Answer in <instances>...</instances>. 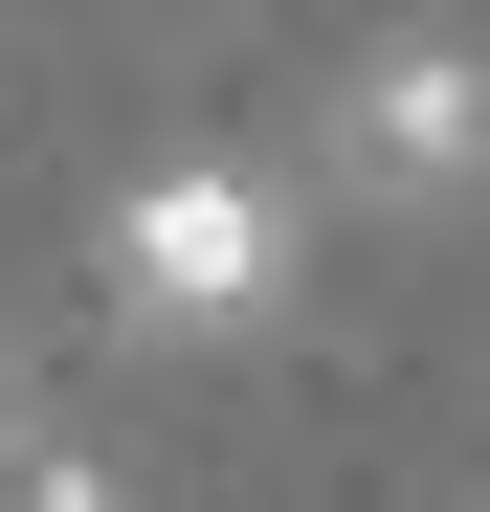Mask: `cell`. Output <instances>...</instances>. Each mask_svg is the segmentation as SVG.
Instances as JSON below:
<instances>
[{
  "instance_id": "obj_1",
  "label": "cell",
  "mask_w": 490,
  "mask_h": 512,
  "mask_svg": "<svg viewBox=\"0 0 490 512\" xmlns=\"http://www.w3.org/2000/svg\"><path fill=\"white\" fill-rule=\"evenodd\" d=\"M268 290H290V201L245 179V156H156L112 201V312L134 334H245Z\"/></svg>"
},
{
  "instance_id": "obj_2",
  "label": "cell",
  "mask_w": 490,
  "mask_h": 512,
  "mask_svg": "<svg viewBox=\"0 0 490 512\" xmlns=\"http://www.w3.org/2000/svg\"><path fill=\"white\" fill-rule=\"evenodd\" d=\"M335 179L357 201H468L490 179V45H446V23L379 45L357 90H335Z\"/></svg>"
},
{
  "instance_id": "obj_3",
  "label": "cell",
  "mask_w": 490,
  "mask_h": 512,
  "mask_svg": "<svg viewBox=\"0 0 490 512\" xmlns=\"http://www.w3.org/2000/svg\"><path fill=\"white\" fill-rule=\"evenodd\" d=\"M0 512H134V490L45 423V379H23V357H0Z\"/></svg>"
}]
</instances>
